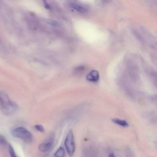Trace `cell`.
Instances as JSON below:
<instances>
[{
  "label": "cell",
  "instance_id": "1",
  "mask_svg": "<svg viewBox=\"0 0 157 157\" xmlns=\"http://www.w3.org/2000/svg\"><path fill=\"white\" fill-rule=\"evenodd\" d=\"M11 135L16 138L20 139L27 142L33 141V135L28 129L23 127H17L11 131Z\"/></svg>",
  "mask_w": 157,
  "mask_h": 157
},
{
  "label": "cell",
  "instance_id": "2",
  "mask_svg": "<svg viewBox=\"0 0 157 157\" xmlns=\"http://www.w3.org/2000/svg\"><path fill=\"white\" fill-rule=\"evenodd\" d=\"M64 146L67 149L68 155L71 156L74 155L76 150V144L73 131L70 130L64 140Z\"/></svg>",
  "mask_w": 157,
  "mask_h": 157
},
{
  "label": "cell",
  "instance_id": "3",
  "mask_svg": "<svg viewBox=\"0 0 157 157\" xmlns=\"http://www.w3.org/2000/svg\"><path fill=\"white\" fill-rule=\"evenodd\" d=\"M2 112L5 115H11L14 114L18 109V106L13 101L9 100L0 106Z\"/></svg>",
  "mask_w": 157,
  "mask_h": 157
},
{
  "label": "cell",
  "instance_id": "4",
  "mask_svg": "<svg viewBox=\"0 0 157 157\" xmlns=\"http://www.w3.org/2000/svg\"><path fill=\"white\" fill-rule=\"evenodd\" d=\"M70 6L74 9L75 10L80 12V13H85L88 11V8L86 6H85L84 4H82L81 3H80L79 2H77V1H71L70 2Z\"/></svg>",
  "mask_w": 157,
  "mask_h": 157
},
{
  "label": "cell",
  "instance_id": "5",
  "mask_svg": "<svg viewBox=\"0 0 157 157\" xmlns=\"http://www.w3.org/2000/svg\"><path fill=\"white\" fill-rule=\"evenodd\" d=\"M54 144V139L53 138H50L47 141L41 144L39 146V150L41 152H46L49 151L53 146Z\"/></svg>",
  "mask_w": 157,
  "mask_h": 157
},
{
  "label": "cell",
  "instance_id": "6",
  "mask_svg": "<svg viewBox=\"0 0 157 157\" xmlns=\"http://www.w3.org/2000/svg\"><path fill=\"white\" fill-rule=\"evenodd\" d=\"M99 73L96 70L91 71L88 75L87 76V79L88 81L92 82H96L99 80Z\"/></svg>",
  "mask_w": 157,
  "mask_h": 157
},
{
  "label": "cell",
  "instance_id": "7",
  "mask_svg": "<svg viewBox=\"0 0 157 157\" xmlns=\"http://www.w3.org/2000/svg\"><path fill=\"white\" fill-rule=\"evenodd\" d=\"M112 122H114L115 123L119 125H120L121 126H123V127H127V126H128V123L126 121L121 120V119H114L112 120Z\"/></svg>",
  "mask_w": 157,
  "mask_h": 157
},
{
  "label": "cell",
  "instance_id": "8",
  "mask_svg": "<svg viewBox=\"0 0 157 157\" xmlns=\"http://www.w3.org/2000/svg\"><path fill=\"white\" fill-rule=\"evenodd\" d=\"M64 155H65L64 149L62 147H60L55 152L54 156L55 157H64Z\"/></svg>",
  "mask_w": 157,
  "mask_h": 157
},
{
  "label": "cell",
  "instance_id": "9",
  "mask_svg": "<svg viewBox=\"0 0 157 157\" xmlns=\"http://www.w3.org/2000/svg\"><path fill=\"white\" fill-rule=\"evenodd\" d=\"M9 152L10 157H18L16 153L14 148H13L10 145H9Z\"/></svg>",
  "mask_w": 157,
  "mask_h": 157
},
{
  "label": "cell",
  "instance_id": "10",
  "mask_svg": "<svg viewBox=\"0 0 157 157\" xmlns=\"http://www.w3.org/2000/svg\"><path fill=\"white\" fill-rule=\"evenodd\" d=\"M34 127H35V129L36 130H37L38 132H42V133L44 132V127L42 125H35Z\"/></svg>",
  "mask_w": 157,
  "mask_h": 157
},
{
  "label": "cell",
  "instance_id": "11",
  "mask_svg": "<svg viewBox=\"0 0 157 157\" xmlns=\"http://www.w3.org/2000/svg\"><path fill=\"white\" fill-rule=\"evenodd\" d=\"M7 141L5 138L1 135H0V144L1 145H6L7 144Z\"/></svg>",
  "mask_w": 157,
  "mask_h": 157
},
{
  "label": "cell",
  "instance_id": "12",
  "mask_svg": "<svg viewBox=\"0 0 157 157\" xmlns=\"http://www.w3.org/2000/svg\"><path fill=\"white\" fill-rule=\"evenodd\" d=\"M109 157H116V156L115 155L114 153H109Z\"/></svg>",
  "mask_w": 157,
  "mask_h": 157
},
{
  "label": "cell",
  "instance_id": "13",
  "mask_svg": "<svg viewBox=\"0 0 157 157\" xmlns=\"http://www.w3.org/2000/svg\"><path fill=\"white\" fill-rule=\"evenodd\" d=\"M2 46V42L1 41V39H0V47H1Z\"/></svg>",
  "mask_w": 157,
  "mask_h": 157
}]
</instances>
